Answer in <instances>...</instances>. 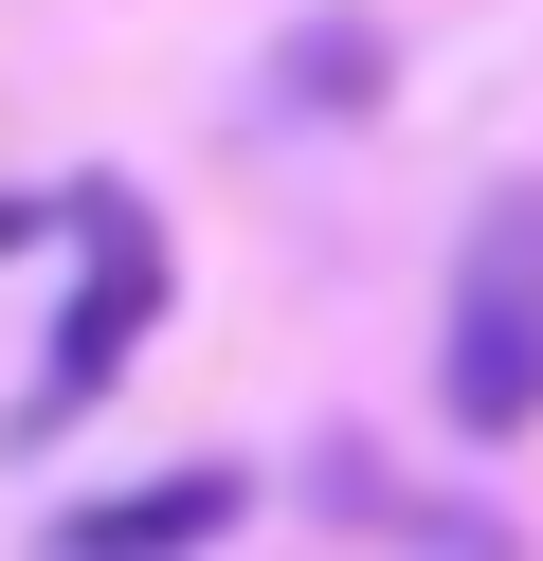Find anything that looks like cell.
<instances>
[{"mask_svg": "<svg viewBox=\"0 0 543 561\" xmlns=\"http://www.w3.org/2000/svg\"><path fill=\"white\" fill-rule=\"evenodd\" d=\"M434 399H453V435H543V182L471 199L453 308H434Z\"/></svg>", "mask_w": 543, "mask_h": 561, "instance_id": "1", "label": "cell"}, {"mask_svg": "<svg viewBox=\"0 0 543 561\" xmlns=\"http://www.w3.org/2000/svg\"><path fill=\"white\" fill-rule=\"evenodd\" d=\"M163 290H181L163 218H145L127 182H72V308H55V363H36V399H19V453H36V435H72V416H91L109 380L145 363V327H163Z\"/></svg>", "mask_w": 543, "mask_h": 561, "instance_id": "2", "label": "cell"}, {"mask_svg": "<svg viewBox=\"0 0 543 561\" xmlns=\"http://www.w3.org/2000/svg\"><path fill=\"white\" fill-rule=\"evenodd\" d=\"M217 525H236V471H163V489H127V507H72L55 561H181V543H217Z\"/></svg>", "mask_w": 543, "mask_h": 561, "instance_id": "3", "label": "cell"}, {"mask_svg": "<svg viewBox=\"0 0 543 561\" xmlns=\"http://www.w3.org/2000/svg\"><path fill=\"white\" fill-rule=\"evenodd\" d=\"M290 91H326V110H344V91H381V55H362V37H290Z\"/></svg>", "mask_w": 543, "mask_h": 561, "instance_id": "4", "label": "cell"}, {"mask_svg": "<svg viewBox=\"0 0 543 561\" xmlns=\"http://www.w3.org/2000/svg\"><path fill=\"white\" fill-rule=\"evenodd\" d=\"M19 236H36V199H0V254H19Z\"/></svg>", "mask_w": 543, "mask_h": 561, "instance_id": "5", "label": "cell"}]
</instances>
